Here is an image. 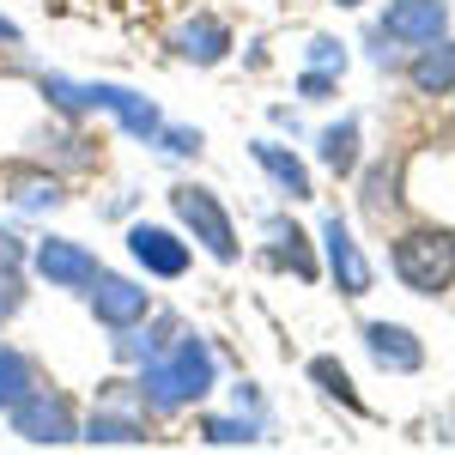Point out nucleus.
<instances>
[{
	"label": "nucleus",
	"mask_w": 455,
	"mask_h": 455,
	"mask_svg": "<svg viewBox=\"0 0 455 455\" xmlns=\"http://www.w3.org/2000/svg\"><path fill=\"white\" fill-rule=\"evenodd\" d=\"M134 388H140L146 413H182V407L207 401L212 388H219V352H212L201 334L182 328L158 358H146V364H140V383H134Z\"/></svg>",
	"instance_id": "nucleus-1"
},
{
	"label": "nucleus",
	"mask_w": 455,
	"mask_h": 455,
	"mask_svg": "<svg viewBox=\"0 0 455 455\" xmlns=\"http://www.w3.org/2000/svg\"><path fill=\"white\" fill-rule=\"evenodd\" d=\"M388 267H395V280L407 285V291H419V298L450 291L455 285V231L450 225H413V231H401L395 249H388Z\"/></svg>",
	"instance_id": "nucleus-2"
},
{
	"label": "nucleus",
	"mask_w": 455,
	"mask_h": 455,
	"mask_svg": "<svg viewBox=\"0 0 455 455\" xmlns=\"http://www.w3.org/2000/svg\"><path fill=\"white\" fill-rule=\"evenodd\" d=\"M171 212L182 219V231L207 249L212 261H225V267H231V261L243 255V249H237V219L225 212V201L212 195L207 182H176V188H171Z\"/></svg>",
	"instance_id": "nucleus-3"
},
{
	"label": "nucleus",
	"mask_w": 455,
	"mask_h": 455,
	"mask_svg": "<svg viewBox=\"0 0 455 455\" xmlns=\"http://www.w3.org/2000/svg\"><path fill=\"white\" fill-rule=\"evenodd\" d=\"M6 425H12V437L31 443V450L79 443V413H73V401L61 395V388H36V395H25V401L6 413Z\"/></svg>",
	"instance_id": "nucleus-4"
},
{
	"label": "nucleus",
	"mask_w": 455,
	"mask_h": 455,
	"mask_svg": "<svg viewBox=\"0 0 455 455\" xmlns=\"http://www.w3.org/2000/svg\"><path fill=\"white\" fill-rule=\"evenodd\" d=\"M79 92H85V109H109L116 122H122V134L128 140L152 146L158 140V128H164V109L140 98L134 85H116V79H79Z\"/></svg>",
	"instance_id": "nucleus-5"
},
{
	"label": "nucleus",
	"mask_w": 455,
	"mask_h": 455,
	"mask_svg": "<svg viewBox=\"0 0 455 455\" xmlns=\"http://www.w3.org/2000/svg\"><path fill=\"white\" fill-rule=\"evenodd\" d=\"M85 310H92L109 334H116V328H134V322H146V315H152V291H146L140 280H128V274L98 267V280L85 285Z\"/></svg>",
	"instance_id": "nucleus-6"
},
{
	"label": "nucleus",
	"mask_w": 455,
	"mask_h": 455,
	"mask_svg": "<svg viewBox=\"0 0 455 455\" xmlns=\"http://www.w3.org/2000/svg\"><path fill=\"white\" fill-rule=\"evenodd\" d=\"M315 237H322V261H328V280L340 285V298H364L377 274H371L364 249H358V237H352V225L340 219V212H328Z\"/></svg>",
	"instance_id": "nucleus-7"
},
{
	"label": "nucleus",
	"mask_w": 455,
	"mask_h": 455,
	"mask_svg": "<svg viewBox=\"0 0 455 455\" xmlns=\"http://www.w3.org/2000/svg\"><path fill=\"white\" fill-rule=\"evenodd\" d=\"M31 267H36V280H49L55 291H85L104 261L85 243H73V237H43V243H31Z\"/></svg>",
	"instance_id": "nucleus-8"
},
{
	"label": "nucleus",
	"mask_w": 455,
	"mask_h": 455,
	"mask_svg": "<svg viewBox=\"0 0 455 455\" xmlns=\"http://www.w3.org/2000/svg\"><path fill=\"white\" fill-rule=\"evenodd\" d=\"M383 36L401 49H425L437 36H450V0H388L383 6Z\"/></svg>",
	"instance_id": "nucleus-9"
},
{
	"label": "nucleus",
	"mask_w": 455,
	"mask_h": 455,
	"mask_svg": "<svg viewBox=\"0 0 455 455\" xmlns=\"http://www.w3.org/2000/svg\"><path fill=\"white\" fill-rule=\"evenodd\" d=\"M128 255L140 261L152 280H182L188 261H195V243L182 231H171V225H134L128 231Z\"/></svg>",
	"instance_id": "nucleus-10"
},
{
	"label": "nucleus",
	"mask_w": 455,
	"mask_h": 455,
	"mask_svg": "<svg viewBox=\"0 0 455 455\" xmlns=\"http://www.w3.org/2000/svg\"><path fill=\"white\" fill-rule=\"evenodd\" d=\"M261 237H267V261H274L280 274H298L304 285L322 280L315 243H310V231H304L298 219H285V212H267V219H261Z\"/></svg>",
	"instance_id": "nucleus-11"
},
{
	"label": "nucleus",
	"mask_w": 455,
	"mask_h": 455,
	"mask_svg": "<svg viewBox=\"0 0 455 455\" xmlns=\"http://www.w3.org/2000/svg\"><path fill=\"white\" fill-rule=\"evenodd\" d=\"M358 334H364V352L377 358V371H388V377H413L425 364V340L407 322H364Z\"/></svg>",
	"instance_id": "nucleus-12"
},
{
	"label": "nucleus",
	"mask_w": 455,
	"mask_h": 455,
	"mask_svg": "<svg viewBox=\"0 0 455 455\" xmlns=\"http://www.w3.org/2000/svg\"><path fill=\"white\" fill-rule=\"evenodd\" d=\"M171 55L188 61V68H219L231 55V25L219 12H195V19H182L171 31Z\"/></svg>",
	"instance_id": "nucleus-13"
},
{
	"label": "nucleus",
	"mask_w": 455,
	"mask_h": 455,
	"mask_svg": "<svg viewBox=\"0 0 455 455\" xmlns=\"http://www.w3.org/2000/svg\"><path fill=\"white\" fill-rule=\"evenodd\" d=\"M176 334H182V315L176 310H152L146 322H134V328H116L109 352H116V364H134V371H140L146 358H158Z\"/></svg>",
	"instance_id": "nucleus-14"
},
{
	"label": "nucleus",
	"mask_w": 455,
	"mask_h": 455,
	"mask_svg": "<svg viewBox=\"0 0 455 455\" xmlns=\"http://www.w3.org/2000/svg\"><path fill=\"white\" fill-rule=\"evenodd\" d=\"M249 158L261 164V171L274 176V188H280L285 201H310L315 195V176H310V164L291 152V146H280V140H255L249 146Z\"/></svg>",
	"instance_id": "nucleus-15"
},
{
	"label": "nucleus",
	"mask_w": 455,
	"mask_h": 455,
	"mask_svg": "<svg viewBox=\"0 0 455 455\" xmlns=\"http://www.w3.org/2000/svg\"><path fill=\"white\" fill-rule=\"evenodd\" d=\"M407 85H413L419 98H450V92H455V36H437V43L413 49V61H407Z\"/></svg>",
	"instance_id": "nucleus-16"
},
{
	"label": "nucleus",
	"mask_w": 455,
	"mask_h": 455,
	"mask_svg": "<svg viewBox=\"0 0 455 455\" xmlns=\"http://www.w3.org/2000/svg\"><path fill=\"white\" fill-rule=\"evenodd\" d=\"M6 195L19 212H55L68 195H61V176L43 171V164H6Z\"/></svg>",
	"instance_id": "nucleus-17"
},
{
	"label": "nucleus",
	"mask_w": 455,
	"mask_h": 455,
	"mask_svg": "<svg viewBox=\"0 0 455 455\" xmlns=\"http://www.w3.org/2000/svg\"><path fill=\"white\" fill-rule=\"evenodd\" d=\"M79 443H92V450H140V443H146V419H140V413L98 407L92 419H79Z\"/></svg>",
	"instance_id": "nucleus-18"
},
{
	"label": "nucleus",
	"mask_w": 455,
	"mask_h": 455,
	"mask_svg": "<svg viewBox=\"0 0 455 455\" xmlns=\"http://www.w3.org/2000/svg\"><path fill=\"white\" fill-rule=\"evenodd\" d=\"M358 146H364V122L340 116V122H328L315 134V158H322V171H334V176H358Z\"/></svg>",
	"instance_id": "nucleus-19"
},
{
	"label": "nucleus",
	"mask_w": 455,
	"mask_h": 455,
	"mask_svg": "<svg viewBox=\"0 0 455 455\" xmlns=\"http://www.w3.org/2000/svg\"><path fill=\"white\" fill-rule=\"evenodd\" d=\"M261 431H267V419H255V413H207L201 419V443H212V450H255L261 443Z\"/></svg>",
	"instance_id": "nucleus-20"
},
{
	"label": "nucleus",
	"mask_w": 455,
	"mask_h": 455,
	"mask_svg": "<svg viewBox=\"0 0 455 455\" xmlns=\"http://www.w3.org/2000/svg\"><path fill=\"white\" fill-rule=\"evenodd\" d=\"M36 388H43V377H36V358L0 340V413H12V407H19L25 395H36Z\"/></svg>",
	"instance_id": "nucleus-21"
},
{
	"label": "nucleus",
	"mask_w": 455,
	"mask_h": 455,
	"mask_svg": "<svg viewBox=\"0 0 455 455\" xmlns=\"http://www.w3.org/2000/svg\"><path fill=\"white\" fill-rule=\"evenodd\" d=\"M310 383L328 395V401H340L347 413H364V401H358V388H352V377H347V364L334 358V352H322V358H310Z\"/></svg>",
	"instance_id": "nucleus-22"
},
{
	"label": "nucleus",
	"mask_w": 455,
	"mask_h": 455,
	"mask_svg": "<svg viewBox=\"0 0 455 455\" xmlns=\"http://www.w3.org/2000/svg\"><path fill=\"white\" fill-rule=\"evenodd\" d=\"M395 188H401V171H395V164H371V171H364V212L383 219V212L401 201Z\"/></svg>",
	"instance_id": "nucleus-23"
},
{
	"label": "nucleus",
	"mask_w": 455,
	"mask_h": 455,
	"mask_svg": "<svg viewBox=\"0 0 455 455\" xmlns=\"http://www.w3.org/2000/svg\"><path fill=\"white\" fill-rule=\"evenodd\" d=\"M152 146H158L164 158H201V152H207V134H201V128H188V122H164Z\"/></svg>",
	"instance_id": "nucleus-24"
},
{
	"label": "nucleus",
	"mask_w": 455,
	"mask_h": 455,
	"mask_svg": "<svg viewBox=\"0 0 455 455\" xmlns=\"http://www.w3.org/2000/svg\"><path fill=\"white\" fill-rule=\"evenodd\" d=\"M304 61H310V68H322V73H347V43H340V36H310Z\"/></svg>",
	"instance_id": "nucleus-25"
},
{
	"label": "nucleus",
	"mask_w": 455,
	"mask_h": 455,
	"mask_svg": "<svg viewBox=\"0 0 455 455\" xmlns=\"http://www.w3.org/2000/svg\"><path fill=\"white\" fill-rule=\"evenodd\" d=\"M25 267H31V243L12 225H0V274H25Z\"/></svg>",
	"instance_id": "nucleus-26"
},
{
	"label": "nucleus",
	"mask_w": 455,
	"mask_h": 455,
	"mask_svg": "<svg viewBox=\"0 0 455 455\" xmlns=\"http://www.w3.org/2000/svg\"><path fill=\"white\" fill-rule=\"evenodd\" d=\"M334 92H340V73H322V68H304V73H298V98L322 104V98H334Z\"/></svg>",
	"instance_id": "nucleus-27"
},
{
	"label": "nucleus",
	"mask_w": 455,
	"mask_h": 455,
	"mask_svg": "<svg viewBox=\"0 0 455 455\" xmlns=\"http://www.w3.org/2000/svg\"><path fill=\"white\" fill-rule=\"evenodd\" d=\"M237 407L255 413V419H267V401H261V388H255V383H237Z\"/></svg>",
	"instance_id": "nucleus-28"
},
{
	"label": "nucleus",
	"mask_w": 455,
	"mask_h": 455,
	"mask_svg": "<svg viewBox=\"0 0 455 455\" xmlns=\"http://www.w3.org/2000/svg\"><path fill=\"white\" fill-rule=\"evenodd\" d=\"M0 43H6V49H19V43H25V31H19V25H12L6 12H0Z\"/></svg>",
	"instance_id": "nucleus-29"
},
{
	"label": "nucleus",
	"mask_w": 455,
	"mask_h": 455,
	"mask_svg": "<svg viewBox=\"0 0 455 455\" xmlns=\"http://www.w3.org/2000/svg\"><path fill=\"white\" fill-rule=\"evenodd\" d=\"M267 122H274V128H291V134H298V116H291L285 104H274V109H267Z\"/></svg>",
	"instance_id": "nucleus-30"
},
{
	"label": "nucleus",
	"mask_w": 455,
	"mask_h": 455,
	"mask_svg": "<svg viewBox=\"0 0 455 455\" xmlns=\"http://www.w3.org/2000/svg\"><path fill=\"white\" fill-rule=\"evenodd\" d=\"M334 6H364V0H334Z\"/></svg>",
	"instance_id": "nucleus-31"
},
{
	"label": "nucleus",
	"mask_w": 455,
	"mask_h": 455,
	"mask_svg": "<svg viewBox=\"0 0 455 455\" xmlns=\"http://www.w3.org/2000/svg\"><path fill=\"white\" fill-rule=\"evenodd\" d=\"M0 322H6V310H0Z\"/></svg>",
	"instance_id": "nucleus-32"
}]
</instances>
